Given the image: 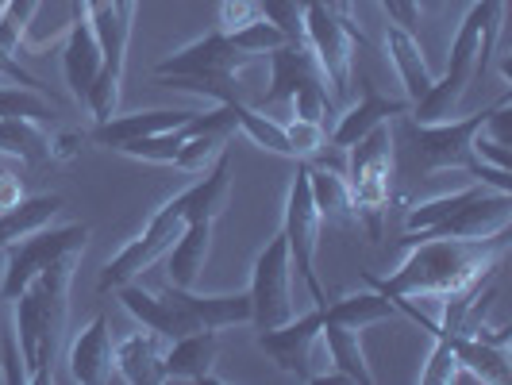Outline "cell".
Returning <instances> with one entry per match:
<instances>
[{
  "label": "cell",
  "mask_w": 512,
  "mask_h": 385,
  "mask_svg": "<svg viewBox=\"0 0 512 385\" xmlns=\"http://www.w3.org/2000/svg\"><path fill=\"white\" fill-rule=\"evenodd\" d=\"M509 231L489 235V239H451V235H409V258L389 274L366 282L389 301H428V297H462L470 289L493 278L501 270V251H505Z\"/></svg>",
  "instance_id": "cell-1"
},
{
  "label": "cell",
  "mask_w": 512,
  "mask_h": 385,
  "mask_svg": "<svg viewBox=\"0 0 512 385\" xmlns=\"http://www.w3.org/2000/svg\"><path fill=\"white\" fill-rule=\"evenodd\" d=\"M77 255H62L51 262L24 293L12 301V332L20 339L27 385H47L54 378V362L66 339V316H70V285L77 274Z\"/></svg>",
  "instance_id": "cell-2"
},
{
  "label": "cell",
  "mask_w": 512,
  "mask_h": 385,
  "mask_svg": "<svg viewBox=\"0 0 512 385\" xmlns=\"http://www.w3.org/2000/svg\"><path fill=\"white\" fill-rule=\"evenodd\" d=\"M251 58L255 54L239 51L231 43V35L212 31V35L185 43L181 51L166 54L154 66V77L166 89L197 93V97H208L212 104H231L243 101V70L251 66Z\"/></svg>",
  "instance_id": "cell-3"
},
{
  "label": "cell",
  "mask_w": 512,
  "mask_h": 385,
  "mask_svg": "<svg viewBox=\"0 0 512 385\" xmlns=\"http://www.w3.org/2000/svg\"><path fill=\"white\" fill-rule=\"evenodd\" d=\"M305 43L324 81L332 85V101H343L355 74V47H366V35L355 20H343L320 0H308L305 8Z\"/></svg>",
  "instance_id": "cell-4"
},
{
  "label": "cell",
  "mask_w": 512,
  "mask_h": 385,
  "mask_svg": "<svg viewBox=\"0 0 512 385\" xmlns=\"http://www.w3.org/2000/svg\"><path fill=\"white\" fill-rule=\"evenodd\" d=\"M89 243V228L85 224H43V228L20 235L12 247H4V278H0V297L16 301L27 285L35 282L51 262H58L62 255H77Z\"/></svg>",
  "instance_id": "cell-5"
},
{
  "label": "cell",
  "mask_w": 512,
  "mask_h": 385,
  "mask_svg": "<svg viewBox=\"0 0 512 385\" xmlns=\"http://www.w3.org/2000/svg\"><path fill=\"white\" fill-rule=\"evenodd\" d=\"M351 166H347V185H351V201L355 216L366 220L370 235H378L382 212L389 205V185H393V131L389 124H378L366 131L355 147H347Z\"/></svg>",
  "instance_id": "cell-6"
},
{
  "label": "cell",
  "mask_w": 512,
  "mask_h": 385,
  "mask_svg": "<svg viewBox=\"0 0 512 385\" xmlns=\"http://www.w3.org/2000/svg\"><path fill=\"white\" fill-rule=\"evenodd\" d=\"M181 228H185V212H181V193H178V197H170L162 208H154L147 228L139 231L120 255L108 258V266H104L101 278H97V289L112 293V289H120L124 282H135L147 266H154V258H162L174 247Z\"/></svg>",
  "instance_id": "cell-7"
},
{
  "label": "cell",
  "mask_w": 512,
  "mask_h": 385,
  "mask_svg": "<svg viewBox=\"0 0 512 385\" xmlns=\"http://www.w3.org/2000/svg\"><path fill=\"white\" fill-rule=\"evenodd\" d=\"M247 297H251V324L258 332L278 328V324L297 316L293 312V258H289V243H285L282 231L255 258Z\"/></svg>",
  "instance_id": "cell-8"
},
{
  "label": "cell",
  "mask_w": 512,
  "mask_h": 385,
  "mask_svg": "<svg viewBox=\"0 0 512 385\" xmlns=\"http://www.w3.org/2000/svg\"><path fill=\"white\" fill-rule=\"evenodd\" d=\"M320 328H324V308H312L305 316H293L278 328L258 332V351H266L274 359V366L293 374L297 382H316L320 366L328 359Z\"/></svg>",
  "instance_id": "cell-9"
},
{
  "label": "cell",
  "mask_w": 512,
  "mask_h": 385,
  "mask_svg": "<svg viewBox=\"0 0 512 385\" xmlns=\"http://www.w3.org/2000/svg\"><path fill=\"white\" fill-rule=\"evenodd\" d=\"M493 112V104L466 116V120H439V124H405V135L412 139V151H416V166L424 174H436V170H466L470 158H474V135L486 128V116Z\"/></svg>",
  "instance_id": "cell-10"
},
{
  "label": "cell",
  "mask_w": 512,
  "mask_h": 385,
  "mask_svg": "<svg viewBox=\"0 0 512 385\" xmlns=\"http://www.w3.org/2000/svg\"><path fill=\"white\" fill-rule=\"evenodd\" d=\"M320 228H324V220H320V212L312 205V189H308V170L305 162L297 166V178L289 185V197H285V220H282V235L285 243H289V258H293V266H297V274L305 278L308 293H312V301L316 308L328 305V297H324V285L316 278V247H320Z\"/></svg>",
  "instance_id": "cell-11"
},
{
  "label": "cell",
  "mask_w": 512,
  "mask_h": 385,
  "mask_svg": "<svg viewBox=\"0 0 512 385\" xmlns=\"http://www.w3.org/2000/svg\"><path fill=\"white\" fill-rule=\"evenodd\" d=\"M104 51L97 43V31L85 16V4L74 0V20H70V31H66V47H62V74H66V85L74 93L77 104H85L93 81L101 74Z\"/></svg>",
  "instance_id": "cell-12"
},
{
  "label": "cell",
  "mask_w": 512,
  "mask_h": 385,
  "mask_svg": "<svg viewBox=\"0 0 512 385\" xmlns=\"http://www.w3.org/2000/svg\"><path fill=\"white\" fill-rule=\"evenodd\" d=\"M166 297L185 312V320L193 324V332H201V328L224 332V328L251 324V297H247V289L243 293H197V289L170 285Z\"/></svg>",
  "instance_id": "cell-13"
},
{
  "label": "cell",
  "mask_w": 512,
  "mask_h": 385,
  "mask_svg": "<svg viewBox=\"0 0 512 385\" xmlns=\"http://www.w3.org/2000/svg\"><path fill=\"white\" fill-rule=\"evenodd\" d=\"M70 378L81 385H104L116 378V343L108 332V320L93 316L70 343Z\"/></svg>",
  "instance_id": "cell-14"
},
{
  "label": "cell",
  "mask_w": 512,
  "mask_h": 385,
  "mask_svg": "<svg viewBox=\"0 0 512 385\" xmlns=\"http://www.w3.org/2000/svg\"><path fill=\"white\" fill-rule=\"evenodd\" d=\"M512 220V193L501 189H486L482 197H474L466 208H459L451 220H443L439 228H432L428 235H451V239H489L509 231Z\"/></svg>",
  "instance_id": "cell-15"
},
{
  "label": "cell",
  "mask_w": 512,
  "mask_h": 385,
  "mask_svg": "<svg viewBox=\"0 0 512 385\" xmlns=\"http://www.w3.org/2000/svg\"><path fill=\"white\" fill-rule=\"evenodd\" d=\"M193 112H178V108H147V112H116L108 120H97L89 139L97 147H112L120 151L124 143H135L143 135H158V131H174L181 124H189Z\"/></svg>",
  "instance_id": "cell-16"
},
{
  "label": "cell",
  "mask_w": 512,
  "mask_h": 385,
  "mask_svg": "<svg viewBox=\"0 0 512 385\" xmlns=\"http://www.w3.org/2000/svg\"><path fill=\"white\" fill-rule=\"evenodd\" d=\"M216 355H220V332L201 328V332L178 335L162 351V382H170V378H178V382H216L212 378Z\"/></svg>",
  "instance_id": "cell-17"
},
{
  "label": "cell",
  "mask_w": 512,
  "mask_h": 385,
  "mask_svg": "<svg viewBox=\"0 0 512 385\" xmlns=\"http://www.w3.org/2000/svg\"><path fill=\"white\" fill-rule=\"evenodd\" d=\"M308 81H324V74H320V66H316V58H312L305 39H289L278 51H270V89H266V97L258 101V108L293 101V93H297L301 85H308ZM324 85H328V81H324Z\"/></svg>",
  "instance_id": "cell-18"
},
{
  "label": "cell",
  "mask_w": 512,
  "mask_h": 385,
  "mask_svg": "<svg viewBox=\"0 0 512 385\" xmlns=\"http://www.w3.org/2000/svg\"><path fill=\"white\" fill-rule=\"evenodd\" d=\"M455 359H459V374L455 382H509L512 366H509V347L505 343H489L482 335L462 332L447 335Z\"/></svg>",
  "instance_id": "cell-19"
},
{
  "label": "cell",
  "mask_w": 512,
  "mask_h": 385,
  "mask_svg": "<svg viewBox=\"0 0 512 385\" xmlns=\"http://www.w3.org/2000/svg\"><path fill=\"white\" fill-rule=\"evenodd\" d=\"M385 51H389V62L401 77V89H405V101L416 104L428 89L436 74L428 70V58H424V47L420 39L412 35V27L405 24H385Z\"/></svg>",
  "instance_id": "cell-20"
},
{
  "label": "cell",
  "mask_w": 512,
  "mask_h": 385,
  "mask_svg": "<svg viewBox=\"0 0 512 385\" xmlns=\"http://www.w3.org/2000/svg\"><path fill=\"white\" fill-rule=\"evenodd\" d=\"M412 104L409 101H389L382 97L370 81H366V89H362V101L355 108H347L343 116H339V124L332 128V147L335 151H347V147H355L366 131H374L378 124H389L393 116H405Z\"/></svg>",
  "instance_id": "cell-21"
},
{
  "label": "cell",
  "mask_w": 512,
  "mask_h": 385,
  "mask_svg": "<svg viewBox=\"0 0 512 385\" xmlns=\"http://www.w3.org/2000/svg\"><path fill=\"white\" fill-rule=\"evenodd\" d=\"M212 228L216 220H189L181 235L174 239V247L166 251V274L170 285L178 289H197L201 274H205L208 251H212Z\"/></svg>",
  "instance_id": "cell-22"
},
{
  "label": "cell",
  "mask_w": 512,
  "mask_h": 385,
  "mask_svg": "<svg viewBox=\"0 0 512 385\" xmlns=\"http://www.w3.org/2000/svg\"><path fill=\"white\" fill-rule=\"evenodd\" d=\"M205 178H197L193 185L181 189V212H185V224L189 220H220V212L228 205L231 193V151H224L212 158V166L201 170Z\"/></svg>",
  "instance_id": "cell-23"
},
{
  "label": "cell",
  "mask_w": 512,
  "mask_h": 385,
  "mask_svg": "<svg viewBox=\"0 0 512 385\" xmlns=\"http://www.w3.org/2000/svg\"><path fill=\"white\" fill-rule=\"evenodd\" d=\"M162 335L151 328L131 332L128 339L116 343V374L131 385H154L162 382Z\"/></svg>",
  "instance_id": "cell-24"
},
{
  "label": "cell",
  "mask_w": 512,
  "mask_h": 385,
  "mask_svg": "<svg viewBox=\"0 0 512 385\" xmlns=\"http://www.w3.org/2000/svg\"><path fill=\"white\" fill-rule=\"evenodd\" d=\"M308 189H312V205L320 212L324 224H355V201H351V185L343 178V170L335 166H308Z\"/></svg>",
  "instance_id": "cell-25"
},
{
  "label": "cell",
  "mask_w": 512,
  "mask_h": 385,
  "mask_svg": "<svg viewBox=\"0 0 512 385\" xmlns=\"http://www.w3.org/2000/svg\"><path fill=\"white\" fill-rule=\"evenodd\" d=\"M320 339H324V347H328V362H332L335 374H339L343 382H362V385L374 382V370H370L366 351H362L359 328H347V324L324 320Z\"/></svg>",
  "instance_id": "cell-26"
},
{
  "label": "cell",
  "mask_w": 512,
  "mask_h": 385,
  "mask_svg": "<svg viewBox=\"0 0 512 385\" xmlns=\"http://www.w3.org/2000/svg\"><path fill=\"white\" fill-rule=\"evenodd\" d=\"M66 208L58 193H39V197H20L12 208H0V251L12 247L20 235L51 224L54 216Z\"/></svg>",
  "instance_id": "cell-27"
},
{
  "label": "cell",
  "mask_w": 512,
  "mask_h": 385,
  "mask_svg": "<svg viewBox=\"0 0 512 385\" xmlns=\"http://www.w3.org/2000/svg\"><path fill=\"white\" fill-rule=\"evenodd\" d=\"M0 158H20V162H47L51 158V131L35 120H12L0 116Z\"/></svg>",
  "instance_id": "cell-28"
},
{
  "label": "cell",
  "mask_w": 512,
  "mask_h": 385,
  "mask_svg": "<svg viewBox=\"0 0 512 385\" xmlns=\"http://www.w3.org/2000/svg\"><path fill=\"white\" fill-rule=\"evenodd\" d=\"M397 308L385 293H347L339 301H328L324 305V320H335V324H347V328H370V324H382L389 320Z\"/></svg>",
  "instance_id": "cell-29"
},
{
  "label": "cell",
  "mask_w": 512,
  "mask_h": 385,
  "mask_svg": "<svg viewBox=\"0 0 512 385\" xmlns=\"http://www.w3.org/2000/svg\"><path fill=\"white\" fill-rule=\"evenodd\" d=\"M482 193H486V185H482V181H474V185H466V189H455V193L432 197V201H424V205L412 208L409 220H405V231H409V235H428V231L439 228L443 220H451L459 208H466L474 197H482Z\"/></svg>",
  "instance_id": "cell-30"
},
{
  "label": "cell",
  "mask_w": 512,
  "mask_h": 385,
  "mask_svg": "<svg viewBox=\"0 0 512 385\" xmlns=\"http://www.w3.org/2000/svg\"><path fill=\"white\" fill-rule=\"evenodd\" d=\"M0 116L12 120H35V124H54L58 108L43 89L31 85H0Z\"/></svg>",
  "instance_id": "cell-31"
},
{
  "label": "cell",
  "mask_w": 512,
  "mask_h": 385,
  "mask_svg": "<svg viewBox=\"0 0 512 385\" xmlns=\"http://www.w3.org/2000/svg\"><path fill=\"white\" fill-rule=\"evenodd\" d=\"M235 128L243 131L247 139H255L262 151H274V154L293 158V147H289V139H285L282 124H274L270 116H262L258 108H251V104L235 101Z\"/></svg>",
  "instance_id": "cell-32"
},
{
  "label": "cell",
  "mask_w": 512,
  "mask_h": 385,
  "mask_svg": "<svg viewBox=\"0 0 512 385\" xmlns=\"http://www.w3.org/2000/svg\"><path fill=\"white\" fill-rule=\"evenodd\" d=\"M224 147H228V135L224 131H189L170 166H178L181 174H201V170L212 166V158L224 151Z\"/></svg>",
  "instance_id": "cell-33"
},
{
  "label": "cell",
  "mask_w": 512,
  "mask_h": 385,
  "mask_svg": "<svg viewBox=\"0 0 512 385\" xmlns=\"http://www.w3.org/2000/svg\"><path fill=\"white\" fill-rule=\"evenodd\" d=\"M39 4L43 0H8L0 8V54H12V58L24 54V35L39 12Z\"/></svg>",
  "instance_id": "cell-34"
},
{
  "label": "cell",
  "mask_w": 512,
  "mask_h": 385,
  "mask_svg": "<svg viewBox=\"0 0 512 385\" xmlns=\"http://www.w3.org/2000/svg\"><path fill=\"white\" fill-rule=\"evenodd\" d=\"M185 135H189V124H181V128H174V131H158V135H143V139H135V143H124L120 154L170 166V162H174V154H178V147L185 143Z\"/></svg>",
  "instance_id": "cell-35"
},
{
  "label": "cell",
  "mask_w": 512,
  "mask_h": 385,
  "mask_svg": "<svg viewBox=\"0 0 512 385\" xmlns=\"http://www.w3.org/2000/svg\"><path fill=\"white\" fill-rule=\"evenodd\" d=\"M482 12V47H478V62H474V81L486 77L489 58L497 54L501 43V27H505V0H474Z\"/></svg>",
  "instance_id": "cell-36"
},
{
  "label": "cell",
  "mask_w": 512,
  "mask_h": 385,
  "mask_svg": "<svg viewBox=\"0 0 512 385\" xmlns=\"http://www.w3.org/2000/svg\"><path fill=\"white\" fill-rule=\"evenodd\" d=\"M231 43L247 54H270V51H278L282 43H289V35H285L278 24H270L266 16H258V20H251L247 27L231 31Z\"/></svg>",
  "instance_id": "cell-37"
},
{
  "label": "cell",
  "mask_w": 512,
  "mask_h": 385,
  "mask_svg": "<svg viewBox=\"0 0 512 385\" xmlns=\"http://www.w3.org/2000/svg\"><path fill=\"white\" fill-rule=\"evenodd\" d=\"M305 8L308 0H258V12L282 27L289 39H305Z\"/></svg>",
  "instance_id": "cell-38"
},
{
  "label": "cell",
  "mask_w": 512,
  "mask_h": 385,
  "mask_svg": "<svg viewBox=\"0 0 512 385\" xmlns=\"http://www.w3.org/2000/svg\"><path fill=\"white\" fill-rule=\"evenodd\" d=\"M293 116L297 120H308V124H324V116L332 112V93L324 81H308L293 93Z\"/></svg>",
  "instance_id": "cell-39"
},
{
  "label": "cell",
  "mask_w": 512,
  "mask_h": 385,
  "mask_svg": "<svg viewBox=\"0 0 512 385\" xmlns=\"http://www.w3.org/2000/svg\"><path fill=\"white\" fill-rule=\"evenodd\" d=\"M285 128V139H289V147H293V158H301V162H308V158H316V154L328 147V135H324V124H308V120H289V124H282Z\"/></svg>",
  "instance_id": "cell-40"
},
{
  "label": "cell",
  "mask_w": 512,
  "mask_h": 385,
  "mask_svg": "<svg viewBox=\"0 0 512 385\" xmlns=\"http://www.w3.org/2000/svg\"><path fill=\"white\" fill-rule=\"evenodd\" d=\"M455 374H459V359H455V351H451L447 335H436L432 359H428V366L420 370V382L424 385H451L455 382Z\"/></svg>",
  "instance_id": "cell-41"
},
{
  "label": "cell",
  "mask_w": 512,
  "mask_h": 385,
  "mask_svg": "<svg viewBox=\"0 0 512 385\" xmlns=\"http://www.w3.org/2000/svg\"><path fill=\"white\" fill-rule=\"evenodd\" d=\"M0 382L8 385H27V370H24V355H20V339L8 328L4 335V351H0Z\"/></svg>",
  "instance_id": "cell-42"
},
{
  "label": "cell",
  "mask_w": 512,
  "mask_h": 385,
  "mask_svg": "<svg viewBox=\"0 0 512 385\" xmlns=\"http://www.w3.org/2000/svg\"><path fill=\"white\" fill-rule=\"evenodd\" d=\"M220 31L231 35V31H239V27H247L251 20H258L262 12H258V0H220Z\"/></svg>",
  "instance_id": "cell-43"
},
{
  "label": "cell",
  "mask_w": 512,
  "mask_h": 385,
  "mask_svg": "<svg viewBox=\"0 0 512 385\" xmlns=\"http://www.w3.org/2000/svg\"><path fill=\"white\" fill-rule=\"evenodd\" d=\"M474 158H482V162H489V166H501V170H509V166H512L509 143L489 139L486 131H478V135H474Z\"/></svg>",
  "instance_id": "cell-44"
},
{
  "label": "cell",
  "mask_w": 512,
  "mask_h": 385,
  "mask_svg": "<svg viewBox=\"0 0 512 385\" xmlns=\"http://www.w3.org/2000/svg\"><path fill=\"white\" fill-rule=\"evenodd\" d=\"M24 197V189H20V178H12V174H0V208H12L16 201Z\"/></svg>",
  "instance_id": "cell-45"
},
{
  "label": "cell",
  "mask_w": 512,
  "mask_h": 385,
  "mask_svg": "<svg viewBox=\"0 0 512 385\" xmlns=\"http://www.w3.org/2000/svg\"><path fill=\"white\" fill-rule=\"evenodd\" d=\"M385 8V16H389V24H401V8H397V0H378Z\"/></svg>",
  "instance_id": "cell-46"
},
{
  "label": "cell",
  "mask_w": 512,
  "mask_h": 385,
  "mask_svg": "<svg viewBox=\"0 0 512 385\" xmlns=\"http://www.w3.org/2000/svg\"><path fill=\"white\" fill-rule=\"evenodd\" d=\"M351 4H355V0H335V12H339L343 20H355V16H351Z\"/></svg>",
  "instance_id": "cell-47"
},
{
  "label": "cell",
  "mask_w": 512,
  "mask_h": 385,
  "mask_svg": "<svg viewBox=\"0 0 512 385\" xmlns=\"http://www.w3.org/2000/svg\"><path fill=\"white\" fill-rule=\"evenodd\" d=\"M443 0H416V8H439Z\"/></svg>",
  "instance_id": "cell-48"
},
{
  "label": "cell",
  "mask_w": 512,
  "mask_h": 385,
  "mask_svg": "<svg viewBox=\"0 0 512 385\" xmlns=\"http://www.w3.org/2000/svg\"><path fill=\"white\" fill-rule=\"evenodd\" d=\"M320 4H328V8H332V12H335V0H320Z\"/></svg>",
  "instance_id": "cell-49"
},
{
  "label": "cell",
  "mask_w": 512,
  "mask_h": 385,
  "mask_svg": "<svg viewBox=\"0 0 512 385\" xmlns=\"http://www.w3.org/2000/svg\"><path fill=\"white\" fill-rule=\"evenodd\" d=\"M0 174H8V170H4V158H0Z\"/></svg>",
  "instance_id": "cell-50"
},
{
  "label": "cell",
  "mask_w": 512,
  "mask_h": 385,
  "mask_svg": "<svg viewBox=\"0 0 512 385\" xmlns=\"http://www.w3.org/2000/svg\"><path fill=\"white\" fill-rule=\"evenodd\" d=\"M4 4H8V0H0V8H4Z\"/></svg>",
  "instance_id": "cell-51"
}]
</instances>
